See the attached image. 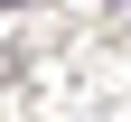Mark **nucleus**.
<instances>
[{"instance_id":"f257e3e1","label":"nucleus","mask_w":131,"mask_h":122,"mask_svg":"<svg viewBox=\"0 0 131 122\" xmlns=\"http://www.w3.org/2000/svg\"><path fill=\"white\" fill-rule=\"evenodd\" d=\"M0 10H28V0H0Z\"/></svg>"}]
</instances>
